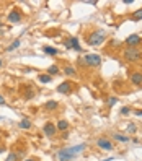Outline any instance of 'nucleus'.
<instances>
[{
	"label": "nucleus",
	"mask_w": 142,
	"mask_h": 161,
	"mask_svg": "<svg viewBox=\"0 0 142 161\" xmlns=\"http://www.w3.org/2000/svg\"><path fill=\"white\" fill-rule=\"evenodd\" d=\"M85 148H87V143H79V145L70 147V148H62V150L57 151V158H59V161H72L77 155H80Z\"/></svg>",
	"instance_id": "1"
},
{
	"label": "nucleus",
	"mask_w": 142,
	"mask_h": 161,
	"mask_svg": "<svg viewBox=\"0 0 142 161\" xmlns=\"http://www.w3.org/2000/svg\"><path fill=\"white\" fill-rule=\"evenodd\" d=\"M105 39H106V33L98 29V31H95V33H92L90 36H88V44L98 47V46H101V44L105 42Z\"/></svg>",
	"instance_id": "2"
},
{
	"label": "nucleus",
	"mask_w": 142,
	"mask_h": 161,
	"mask_svg": "<svg viewBox=\"0 0 142 161\" xmlns=\"http://www.w3.org/2000/svg\"><path fill=\"white\" fill-rule=\"evenodd\" d=\"M124 59L129 60V62H137L139 59H142V54L137 47H127L124 51Z\"/></svg>",
	"instance_id": "3"
},
{
	"label": "nucleus",
	"mask_w": 142,
	"mask_h": 161,
	"mask_svg": "<svg viewBox=\"0 0 142 161\" xmlns=\"http://www.w3.org/2000/svg\"><path fill=\"white\" fill-rule=\"evenodd\" d=\"M83 60H85V65L88 67H98L101 63V57L98 54H87L83 57Z\"/></svg>",
	"instance_id": "4"
},
{
	"label": "nucleus",
	"mask_w": 142,
	"mask_h": 161,
	"mask_svg": "<svg viewBox=\"0 0 142 161\" xmlns=\"http://www.w3.org/2000/svg\"><path fill=\"white\" fill-rule=\"evenodd\" d=\"M96 145H98V148L105 151H111L113 150V142L111 140H108L106 137H100L98 140H96Z\"/></svg>",
	"instance_id": "5"
},
{
	"label": "nucleus",
	"mask_w": 142,
	"mask_h": 161,
	"mask_svg": "<svg viewBox=\"0 0 142 161\" xmlns=\"http://www.w3.org/2000/svg\"><path fill=\"white\" fill-rule=\"evenodd\" d=\"M43 132H44V135H46V137L52 138V137L56 135V132H57V128H56V124L46 122V124H44V127H43Z\"/></svg>",
	"instance_id": "6"
},
{
	"label": "nucleus",
	"mask_w": 142,
	"mask_h": 161,
	"mask_svg": "<svg viewBox=\"0 0 142 161\" xmlns=\"http://www.w3.org/2000/svg\"><path fill=\"white\" fill-rule=\"evenodd\" d=\"M66 47L67 49H75V51H82V47H80V41H79V38H75V36H72V38H69V41L66 42Z\"/></svg>",
	"instance_id": "7"
},
{
	"label": "nucleus",
	"mask_w": 142,
	"mask_h": 161,
	"mask_svg": "<svg viewBox=\"0 0 142 161\" xmlns=\"http://www.w3.org/2000/svg\"><path fill=\"white\" fill-rule=\"evenodd\" d=\"M7 20H8L10 23H15V25H17V23L21 21V13H20L18 10H11L8 13V18H7Z\"/></svg>",
	"instance_id": "8"
},
{
	"label": "nucleus",
	"mask_w": 142,
	"mask_h": 161,
	"mask_svg": "<svg viewBox=\"0 0 142 161\" xmlns=\"http://www.w3.org/2000/svg\"><path fill=\"white\" fill-rule=\"evenodd\" d=\"M126 42L129 44V47H136V46H139V44H140V38L137 34H131V36H127Z\"/></svg>",
	"instance_id": "9"
},
{
	"label": "nucleus",
	"mask_w": 142,
	"mask_h": 161,
	"mask_svg": "<svg viewBox=\"0 0 142 161\" xmlns=\"http://www.w3.org/2000/svg\"><path fill=\"white\" fill-rule=\"evenodd\" d=\"M70 90H72V83H69V82H64V83H60V85L57 86V91L62 93V94L70 93Z\"/></svg>",
	"instance_id": "10"
},
{
	"label": "nucleus",
	"mask_w": 142,
	"mask_h": 161,
	"mask_svg": "<svg viewBox=\"0 0 142 161\" xmlns=\"http://www.w3.org/2000/svg\"><path fill=\"white\" fill-rule=\"evenodd\" d=\"M131 82H132V85H142V73L140 72H134L131 75Z\"/></svg>",
	"instance_id": "11"
},
{
	"label": "nucleus",
	"mask_w": 142,
	"mask_h": 161,
	"mask_svg": "<svg viewBox=\"0 0 142 161\" xmlns=\"http://www.w3.org/2000/svg\"><path fill=\"white\" fill-rule=\"evenodd\" d=\"M113 138H115L116 142H121V143H127L129 140H131L129 137H126V135H123V134H115V135H113Z\"/></svg>",
	"instance_id": "12"
},
{
	"label": "nucleus",
	"mask_w": 142,
	"mask_h": 161,
	"mask_svg": "<svg viewBox=\"0 0 142 161\" xmlns=\"http://www.w3.org/2000/svg\"><path fill=\"white\" fill-rule=\"evenodd\" d=\"M56 128H57V130H67V128H69V122H67V120H59V122L57 124H56Z\"/></svg>",
	"instance_id": "13"
},
{
	"label": "nucleus",
	"mask_w": 142,
	"mask_h": 161,
	"mask_svg": "<svg viewBox=\"0 0 142 161\" xmlns=\"http://www.w3.org/2000/svg\"><path fill=\"white\" fill-rule=\"evenodd\" d=\"M44 109L46 111H54V109H57V101H47L46 104H44Z\"/></svg>",
	"instance_id": "14"
},
{
	"label": "nucleus",
	"mask_w": 142,
	"mask_h": 161,
	"mask_svg": "<svg viewBox=\"0 0 142 161\" xmlns=\"http://www.w3.org/2000/svg\"><path fill=\"white\" fill-rule=\"evenodd\" d=\"M18 125H20V128H26L28 130V128H31V120L30 119H21Z\"/></svg>",
	"instance_id": "15"
},
{
	"label": "nucleus",
	"mask_w": 142,
	"mask_h": 161,
	"mask_svg": "<svg viewBox=\"0 0 142 161\" xmlns=\"http://www.w3.org/2000/svg\"><path fill=\"white\" fill-rule=\"evenodd\" d=\"M20 44H21V41H20V39H15V41L11 42L8 47H7V51H8V52H11V51H17L18 47H20Z\"/></svg>",
	"instance_id": "16"
},
{
	"label": "nucleus",
	"mask_w": 142,
	"mask_h": 161,
	"mask_svg": "<svg viewBox=\"0 0 142 161\" xmlns=\"http://www.w3.org/2000/svg\"><path fill=\"white\" fill-rule=\"evenodd\" d=\"M43 51L44 52H46V54H49V55H56V54H57V49H56V47H51V46H44L43 47Z\"/></svg>",
	"instance_id": "17"
},
{
	"label": "nucleus",
	"mask_w": 142,
	"mask_h": 161,
	"mask_svg": "<svg viewBox=\"0 0 142 161\" xmlns=\"http://www.w3.org/2000/svg\"><path fill=\"white\" fill-rule=\"evenodd\" d=\"M132 20H134V21H140V20H142V8L134 11V13H132Z\"/></svg>",
	"instance_id": "18"
},
{
	"label": "nucleus",
	"mask_w": 142,
	"mask_h": 161,
	"mask_svg": "<svg viewBox=\"0 0 142 161\" xmlns=\"http://www.w3.org/2000/svg\"><path fill=\"white\" fill-rule=\"evenodd\" d=\"M47 73H49L51 76H52V75H57V73H59V67H57V65H51L49 68H47Z\"/></svg>",
	"instance_id": "19"
},
{
	"label": "nucleus",
	"mask_w": 142,
	"mask_h": 161,
	"mask_svg": "<svg viewBox=\"0 0 142 161\" xmlns=\"http://www.w3.org/2000/svg\"><path fill=\"white\" fill-rule=\"evenodd\" d=\"M51 80H52L51 75H39V82L41 83H49Z\"/></svg>",
	"instance_id": "20"
},
{
	"label": "nucleus",
	"mask_w": 142,
	"mask_h": 161,
	"mask_svg": "<svg viewBox=\"0 0 142 161\" xmlns=\"http://www.w3.org/2000/svg\"><path fill=\"white\" fill-rule=\"evenodd\" d=\"M66 75H69V76H75V68L74 67H66Z\"/></svg>",
	"instance_id": "21"
},
{
	"label": "nucleus",
	"mask_w": 142,
	"mask_h": 161,
	"mask_svg": "<svg viewBox=\"0 0 142 161\" xmlns=\"http://www.w3.org/2000/svg\"><path fill=\"white\" fill-rule=\"evenodd\" d=\"M5 161H18V155L17 153H8V156H7Z\"/></svg>",
	"instance_id": "22"
},
{
	"label": "nucleus",
	"mask_w": 142,
	"mask_h": 161,
	"mask_svg": "<svg viewBox=\"0 0 142 161\" xmlns=\"http://www.w3.org/2000/svg\"><path fill=\"white\" fill-rule=\"evenodd\" d=\"M116 103H118V98H116V96H109V99H108V106H109V107H113Z\"/></svg>",
	"instance_id": "23"
},
{
	"label": "nucleus",
	"mask_w": 142,
	"mask_h": 161,
	"mask_svg": "<svg viewBox=\"0 0 142 161\" xmlns=\"http://www.w3.org/2000/svg\"><path fill=\"white\" fill-rule=\"evenodd\" d=\"M127 130L131 132V134H136V132H137V127L134 125V124H131V125H127Z\"/></svg>",
	"instance_id": "24"
},
{
	"label": "nucleus",
	"mask_w": 142,
	"mask_h": 161,
	"mask_svg": "<svg viewBox=\"0 0 142 161\" xmlns=\"http://www.w3.org/2000/svg\"><path fill=\"white\" fill-rule=\"evenodd\" d=\"M129 112H131V109H129V107H127V106H124V107H123V109H121V114H123V116H127V114H129Z\"/></svg>",
	"instance_id": "25"
},
{
	"label": "nucleus",
	"mask_w": 142,
	"mask_h": 161,
	"mask_svg": "<svg viewBox=\"0 0 142 161\" xmlns=\"http://www.w3.org/2000/svg\"><path fill=\"white\" fill-rule=\"evenodd\" d=\"M134 114H136V116H139V117H142V109H139V111H134Z\"/></svg>",
	"instance_id": "26"
},
{
	"label": "nucleus",
	"mask_w": 142,
	"mask_h": 161,
	"mask_svg": "<svg viewBox=\"0 0 142 161\" xmlns=\"http://www.w3.org/2000/svg\"><path fill=\"white\" fill-rule=\"evenodd\" d=\"M0 104H5V98H3L2 94H0Z\"/></svg>",
	"instance_id": "27"
},
{
	"label": "nucleus",
	"mask_w": 142,
	"mask_h": 161,
	"mask_svg": "<svg viewBox=\"0 0 142 161\" xmlns=\"http://www.w3.org/2000/svg\"><path fill=\"white\" fill-rule=\"evenodd\" d=\"M23 161H34V159H33V158H25Z\"/></svg>",
	"instance_id": "28"
},
{
	"label": "nucleus",
	"mask_w": 142,
	"mask_h": 161,
	"mask_svg": "<svg viewBox=\"0 0 142 161\" xmlns=\"http://www.w3.org/2000/svg\"><path fill=\"white\" fill-rule=\"evenodd\" d=\"M2 67H3V60L0 59V68H2Z\"/></svg>",
	"instance_id": "29"
},
{
	"label": "nucleus",
	"mask_w": 142,
	"mask_h": 161,
	"mask_svg": "<svg viewBox=\"0 0 142 161\" xmlns=\"http://www.w3.org/2000/svg\"><path fill=\"white\" fill-rule=\"evenodd\" d=\"M0 29H2V21H0Z\"/></svg>",
	"instance_id": "30"
},
{
	"label": "nucleus",
	"mask_w": 142,
	"mask_h": 161,
	"mask_svg": "<svg viewBox=\"0 0 142 161\" xmlns=\"http://www.w3.org/2000/svg\"><path fill=\"white\" fill-rule=\"evenodd\" d=\"M2 151H3V148H0V153H2Z\"/></svg>",
	"instance_id": "31"
},
{
	"label": "nucleus",
	"mask_w": 142,
	"mask_h": 161,
	"mask_svg": "<svg viewBox=\"0 0 142 161\" xmlns=\"http://www.w3.org/2000/svg\"><path fill=\"white\" fill-rule=\"evenodd\" d=\"M0 120H2V117H0Z\"/></svg>",
	"instance_id": "32"
}]
</instances>
